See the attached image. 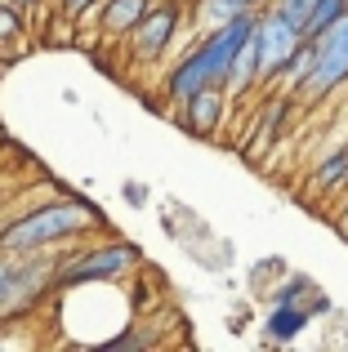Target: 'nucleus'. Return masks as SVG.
<instances>
[{
	"label": "nucleus",
	"mask_w": 348,
	"mask_h": 352,
	"mask_svg": "<svg viewBox=\"0 0 348 352\" xmlns=\"http://www.w3.org/2000/svg\"><path fill=\"white\" fill-rule=\"evenodd\" d=\"M254 18H259V9H241L228 27H219V32H210V36H197L192 50H183L179 58H174V67L166 72L161 98H166L170 107H183L192 94H201V89L228 85V72H232L241 45L250 41Z\"/></svg>",
	"instance_id": "nucleus-1"
},
{
	"label": "nucleus",
	"mask_w": 348,
	"mask_h": 352,
	"mask_svg": "<svg viewBox=\"0 0 348 352\" xmlns=\"http://www.w3.org/2000/svg\"><path fill=\"white\" fill-rule=\"evenodd\" d=\"M103 228L89 201H45L27 214L0 223V254H54Z\"/></svg>",
	"instance_id": "nucleus-2"
},
{
	"label": "nucleus",
	"mask_w": 348,
	"mask_h": 352,
	"mask_svg": "<svg viewBox=\"0 0 348 352\" xmlns=\"http://www.w3.org/2000/svg\"><path fill=\"white\" fill-rule=\"evenodd\" d=\"M139 250L130 241H98V245H80L72 254H58L54 267V290H76V285H112L139 272Z\"/></svg>",
	"instance_id": "nucleus-3"
},
{
	"label": "nucleus",
	"mask_w": 348,
	"mask_h": 352,
	"mask_svg": "<svg viewBox=\"0 0 348 352\" xmlns=\"http://www.w3.org/2000/svg\"><path fill=\"white\" fill-rule=\"evenodd\" d=\"M183 18H188L183 0H152V9L143 14V23L125 36V58H130L134 67H152V63H161L174 50V41H179Z\"/></svg>",
	"instance_id": "nucleus-4"
},
{
	"label": "nucleus",
	"mask_w": 348,
	"mask_h": 352,
	"mask_svg": "<svg viewBox=\"0 0 348 352\" xmlns=\"http://www.w3.org/2000/svg\"><path fill=\"white\" fill-rule=\"evenodd\" d=\"M250 41H254V54H259V80H263V89H272L281 80V72H286V63L295 58V50L304 45V32H299L277 5H268L254 18Z\"/></svg>",
	"instance_id": "nucleus-5"
},
{
	"label": "nucleus",
	"mask_w": 348,
	"mask_h": 352,
	"mask_svg": "<svg viewBox=\"0 0 348 352\" xmlns=\"http://www.w3.org/2000/svg\"><path fill=\"white\" fill-rule=\"evenodd\" d=\"M313 41H317V67L308 76L299 103H326L340 89H348V18H340L331 32L313 36Z\"/></svg>",
	"instance_id": "nucleus-6"
},
{
	"label": "nucleus",
	"mask_w": 348,
	"mask_h": 352,
	"mask_svg": "<svg viewBox=\"0 0 348 352\" xmlns=\"http://www.w3.org/2000/svg\"><path fill=\"white\" fill-rule=\"evenodd\" d=\"M228 103H232L228 85H210V89H201V94H192L183 107H174V116H179V125L188 129V134L219 138V129H224V120H228Z\"/></svg>",
	"instance_id": "nucleus-7"
},
{
	"label": "nucleus",
	"mask_w": 348,
	"mask_h": 352,
	"mask_svg": "<svg viewBox=\"0 0 348 352\" xmlns=\"http://www.w3.org/2000/svg\"><path fill=\"white\" fill-rule=\"evenodd\" d=\"M148 9H152V0H103L98 5V36L103 41H125L143 23Z\"/></svg>",
	"instance_id": "nucleus-8"
},
{
	"label": "nucleus",
	"mask_w": 348,
	"mask_h": 352,
	"mask_svg": "<svg viewBox=\"0 0 348 352\" xmlns=\"http://www.w3.org/2000/svg\"><path fill=\"white\" fill-rule=\"evenodd\" d=\"M308 192L313 197H340V192H348V143L317 156L313 174H308Z\"/></svg>",
	"instance_id": "nucleus-9"
},
{
	"label": "nucleus",
	"mask_w": 348,
	"mask_h": 352,
	"mask_svg": "<svg viewBox=\"0 0 348 352\" xmlns=\"http://www.w3.org/2000/svg\"><path fill=\"white\" fill-rule=\"evenodd\" d=\"M308 321H313V312L299 308V303H272L268 321H263V335H268V344H295L308 330Z\"/></svg>",
	"instance_id": "nucleus-10"
},
{
	"label": "nucleus",
	"mask_w": 348,
	"mask_h": 352,
	"mask_svg": "<svg viewBox=\"0 0 348 352\" xmlns=\"http://www.w3.org/2000/svg\"><path fill=\"white\" fill-rule=\"evenodd\" d=\"M313 67H317V41L313 36H304V45L295 50V58L286 63V72H281V94H290L299 103V94H304V85H308V76H313Z\"/></svg>",
	"instance_id": "nucleus-11"
},
{
	"label": "nucleus",
	"mask_w": 348,
	"mask_h": 352,
	"mask_svg": "<svg viewBox=\"0 0 348 352\" xmlns=\"http://www.w3.org/2000/svg\"><path fill=\"white\" fill-rule=\"evenodd\" d=\"M237 14H241V5H232V0H192L188 5V18H192V32L197 36H210L219 27H228Z\"/></svg>",
	"instance_id": "nucleus-12"
},
{
	"label": "nucleus",
	"mask_w": 348,
	"mask_h": 352,
	"mask_svg": "<svg viewBox=\"0 0 348 352\" xmlns=\"http://www.w3.org/2000/svg\"><path fill=\"white\" fill-rule=\"evenodd\" d=\"M27 45V9H18L14 0H0V58L23 54Z\"/></svg>",
	"instance_id": "nucleus-13"
},
{
	"label": "nucleus",
	"mask_w": 348,
	"mask_h": 352,
	"mask_svg": "<svg viewBox=\"0 0 348 352\" xmlns=\"http://www.w3.org/2000/svg\"><path fill=\"white\" fill-rule=\"evenodd\" d=\"M313 294H317L313 276L290 272L281 285H272V290H268V308H272V303H299V308H308V299H313Z\"/></svg>",
	"instance_id": "nucleus-14"
},
{
	"label": "nucleus",
	"mask_w": 348,
	"mask_h": 352,
	"mask_svg": "<svg viewBox=\"0 0 348 352\" xmlns=\"http://www.w3.org/2000/svg\"><path fill=\"white\" fill-rule=\"evenodd\" d=\"M340 18H348V0H317L313 14H308L304 36H322V32H331Z\"/></svg>",
	"instance_id": "nucleus-15"
},
{
	"label": "nucleus",
	"mask_w": 348,
	"mask_h": 352,
	"mask_svg": "<svg viewBox=\"0 0 348 352\" xmlns=\"http://www.w3.org/2000/svg\"><path fill=\"white\" fill-rule=\"evenodd\" d=\"M98 5H103V0H58V14H67V18H76V23H85V18L98 14Z\"/></svg>",
	"instance_id": "nucleus-16"
},
{
	"label": "nucleus",
	"mask_w": 348,
	"mask_h": 352,
	"mask_svg": "<svg viewBox=\"0 0 348 352\" xmlns=\"http://www.w3.org/2000/svg\"><path fill=\"white\" fill-rule=\"evenodd\" d=\"M335 228H340V236L348 241V192H344V210L335 214Z\"/></svg>",
	"instance_id": "nucleus-17"
},
{
	"label": "nucleus",
	"mask_w": 348,
	"mask_h": 352,
	"mask_svg": "<svg viewBox=\"0 0 348 352\" xmlns=\"http://www.w3.org/2000/svg\"><path fill=\"white\" fill-rule=\"evenodd\" d=\"M125 201H130V206H143L148 197H143V188H139V183H130V188H125Z\"/></svg>",
	"instance_id": "nucleus-18"
},
{
	"label": "nucleus",
	"mask_w": 348,
	"mask_h": 352,
	"mask_svg": "<svg viewBox=\"0 0 348 352\" xmlns=\"http://www.w3.org/2000/svg\"><path fill=\"white\" fill-rule=\"evenodd\" d=\"M232 5H241V9H268L272 0H232Z\"/></svg>",
	"instance_id": "nucleus-19"
},
{
	"label": "nucleus",
	"mask_w": 348,
	"mask_h": 352,
	"mask_svg": "<svg viewBox=\"0 0 348 352\" xmlns=\"http://www.w3.org/2000/svg\"><path fill=\"white\" fill-rule=\"evenodd\" d=\"M14 5H18V9H36V5H41V0H14Z\"/></svg>",
	"instance_id": "nucleus-20"
},
{
	"label": "nucleus",
	"mask_w": 348,
	"mask_h": 352,
	"mask_svg": "<svg viewBox=\"0 0 348 352\" xmlns=\"http://www.w3.org/2000/svg\"><path fill=\"white\" fill-rule=\"evenodd\" d=\"M9 143V134H5V125H0V147H5Z\"/></svg>",
	"instance_id": "nucleus-21"
}]
</instances>
